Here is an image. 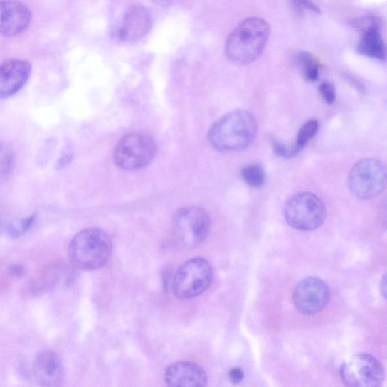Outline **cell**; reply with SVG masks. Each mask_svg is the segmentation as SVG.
<instances>
[{
  "label": "cell",
  "mask_w": 387,
  "mask_h": 387,
  "mask_svg": "<svg viewBox=\"0 0 387 387\" xmlns=\"http://www.w3.org/2000/svg\"><path fill=\"white\" fill-rule=\"evenodd\" d=\"M270 34V24L261 18H249L241 21L226 41L227 58L237 65L255 62L263 54Z\"/></svg>",
  "instance_id": "6da1fadb"
},
{
  "label": "cell",
  "mask_w": 387,
  "mask_h": 387,
  "mask_svg": "<svg viewBox=\"0 0 387 387\" xmlns=\"http://www.w3.org/2000/svg\"><path fill=\"white\" fill-rule=\"evenodd\" d=\"M257 132L255 117L248 112L237 110L217 120L209 132L208 138L217 150L238 152L248 148Z\"/></svg>",
  "instance_id": "7a4b0ae2"
},
{
  "label": "cell",
  "mask_w": 387,
  "mask_h": 387,
  "mask_svg": "<svg viewBox=\"0 0 387 387\" xmlns=\"http://www.w3.org/2000/svg\"><path fill=\"white\" fill-rule=\"evenodd\" d=\"M112 250L110 236L99 228H89L72 239L68 256L75 268L91 271L102 267L110 259Z\"/></svg>",
  "instance_id": "3957f363"
},
{
  "label": "cell",
  "mask_w": 387,
  "mask_h": 387,
  "mask_svg": "<svg viewBox=\"0 0 387 387\" xmlns=\"http://www.w3.org/2000/svg\"><path fill=\"white\" fill-rule=\"evenodd\" d=\"M173 234L184 248L198 247L208 238L211 220L207 211L198 207H186L176 211L173 219Z\"/></svg>",
  "instance_id": "277c9868"
},
{
  "label": "cell",
  "mask_w": 387,
  "mask_h": 387,
  "mask_svg": "<svg viewBox=\"0 0 387 387\" xmlns=\"http://www.w3.org/2000/svg\"><path fill=\"white\" fill-rule=\"evenodd\" d=\"M290 226L299 231H313L324 222L326 209L322 201L312 193H299L290 198L284 210Z\"/></svg>",
  "instance_id": "5b68a950"
},
{
  "label": "cell",
  "mask_w": 387,
  "mask_h": 387,
  "mask_svg": "<svg viewBox=\"0 0 387 387\" xmlns=\"http://www.w3.org/2000/svg\"><path fill=\"white\" fill-rule=\"evenodd\" d=\"M211 264L201 258H192L181 265L173 278V292L179 299H192L203 294L213 281Z\"/></svg>",
  "instance_id": "8992f818"
},
{
  "label": "cell",
  "mask_w": 387,
  "mask_h": 387,
  "mask_svg": "<svg viewBox=\"0 0 387 387\" xmlns=\"http://www.w3.org/2000/svg\"><path fill=\"white\" fill-rule=\"evenodd\" d=\"M155 152V142L150 136L133 132L118 142L114 151V161L121 169L134 171L149 165Z\"/></svg>",
  "instance_id": "52a82bcc"
},
{
  "label": "cell",
  "mask_w": 387,
  "mask_h": 387,
  "mask_svg": "<svg viewBox=\"0 0 387 387\" xmlns=\"http://www.w3.org/2000/svg\"><path fill=\"white\" fill-rule=\"evenodd\" d=\"M386 184V168L374 159L362 160L351 169L348 184L351 192L361 199L378 197Z\"/></svg>",
  "instance_id": "ba28073f"
},
{
  "label": "cell",
  "mask_w": 387,
  "mask_h": 387,
  "mask_svg": "<svg viewBox=\"0 0 387 387\" xmlns=\"http://www.w3.org/2000/svg\"><path fill=\"white\" fill-rule=\"evenodd\" d=\"M341 377L348 386L378 387L382 385L385 373L381 361L368 354H356L343 363Z\"/></svg>",
  "instance_id": "9c48e42d"
},
{
  "label": "cell",
  "mask_w": 387,
  "mask_h": 387,
  "mask_svg": "<svg viewBox=\"0 0 387 387\" xmlns=\"http://www.w3.org/2000/svg\"><path fill=\"white\" fill-rule=\"evenodd\" d=\"M294 304L304 316H314L322 312L330 299V290L318 277H309L301 281L295 288Z\"/></svg>",
  "instance_id": "30bf717a"
},
{
  "label": "cell",
  "mask_w": 387,
  "mask_h": 387,
  "mask_svg": "<svg viewBox=\"0 0 387 387\" xmlns=\"http://www.w3.org/2000/svg\"><path fill=\"white\" fill-rule=\"evenodd\" d=\"M153 16L149 9L140 5L129 7L115 31L116 38L122 43H137L144 38L153 26Z\"/></svg>",
  "instance_id": "8fae6325"
},
{
  "label": "cell",
  "mask_w": 387,
  "mask_h": 387,
  "mask_svg": "<svg viewBox=\"0 0 387 387\" xmlns=\"http://www.w3.org/2000/svg\"><path fill=\"white\" fill-rule=\"evenodd\" d=\"M32 16L28 7L18 0L0 1V36L11 38L26 31Z\"/></svg>",
  "instance_id": "7c38bea8"
},
{
  "label": "cell",
  "mask_w": 387,
  "mask_h": 387,
  "mask_svg": "<svg viewBox=\"0 0 387 387\" xmlns=\"http://www.w3.org/2000/svg\"><path fill=\"white\" fill-rule=\"evenodd\" d=\"M28 60L9 59L0 64V99L10 98L26 84L31 74Z\"/></svg>",
  "instance_id": "4fadbf2b"
},
{
  "label": "cell",
  "mask_w": 387,
  "mask_h": 387,
  "mask_svg": "<svg viewBox=\"0 0 387 387\" xmlns=\"http://www.w3.org/2000/svg\"><path fill=\"white\" fill-rule=\"evenodd\" d=\"M32 372L34 381L42 386H59L65 379L63 361L51 350L43 351L36 356Z\"/></svg>",
  "instance_id": "5bb4252c"
},
{
  "label": "cell",
  "mask_w": 387,
  "mask_h": 387,
  "mask_svg": "<svg viewBox=\"0 0 387 387\" xmlns=\"http://www.w3.org/2000/svg\"><path fill=\"white\" fill-rule=\"evenodd\" d=\"M164 380L169 386H203L207 385L208 376L196 363L178 361L166 369Z\"/></svg>",
  "instance_id": "9a60e30c"
},
{
  "label": "cell",
  "mask_w": 387,
  "mask_h": 387,
  "mask_svg": "<svg viewBox=\"0 0 387 387\" xmlns=\"http://www.w3.org/2000/svg\"><path fill=\"white\" fill-rule=\"evenodd\" d=\"M361 29L358 51L362 55L378 60H385L386 48L376 19H369Z\"/></svg>",
  "instance_id": "2e32d148"
},
{
  "label": "cell",
  "mask_w": 387,
  "mask_h": 387,
  "mask_svg": "<svg viewBox=\"0 0 387 387\" xmlns=\"http://www.w3.org/2000/svg\"><path fill=\"white\" fill-rule=\"evenodd\" d=\"M297 63L307 82L313 83L319 77V60L308 52H301L297 55Z\"/></svg>",
  "instance_id": "e0dca14e"
},
{
  "label": "cell",
  "mask_w": 387,
  "mask_h": 387,
  "mask_svg": "<svg viewBox=\"0 0 387 387\" xmlns=\"http://www.w3.org/2000/svg\"><path fill=\"white\" fill-rule=\"evenodd\" d=\"M15 163L14 151L8 144L0 142V183L11 173Z\"/></svg>",
  "instance_id": "ac0fdd59"
},
{
  "label": "cell",
  "mask_w": 387,
  "mask_h": 387,
  "mask_svg": "<svg viewBox=\"0 0 387 387\" xmlns=\"http://www.w3.org/2000/svg\"><path fill=\"white\" fill-rule=\"evenodd\" d=\"M319 123L317 120H310L301 127L298 132L295 147L300 152L304 149L310 140L317 134Z\"/></svg>",
  "instance_id": "d6986e66"
},
{
  "label": "cell",
  "mask_w": 387,
  "mask_h": 387,
  "mask_svg": "<svg viewBox=\"0 0 387 387\" xmlns=\"http://www.w3.org/2000/svg\"><path fill=\"white\" fill-rule=\"evenodd\" d=\"M242 178L245 183L253 188H259L265 183V172L263 167L258 164L245 167L241 171Z\"/></svg>",
  "instance_id": "ffe728a7"
},
{
  "label": "cell",
  "mask_w": 387,
  "mask_h": 387,
  "mask_svg": "<svg viewBox=\"0 0 387 387\" xmlns=\"http://www.w3.org/2000/svg\"><path fill=\"white\" fill-rule=\"evenodd\" d=\"M36 220V214L11 223L7 228L9 235L12 238H18L26 234L33 226Z\"/></svg>",
  "instance_id": "44dd1931"
},
{
  "label": "cell",
  "mask_w": 387,
  "mask_h": 387,
  "mask_svg": "<svg viewBox=\"0 0 387 387\" xmlns=\"http://www.w3.org/2000/svg\"><path fill=\"white\" fill-rule=\"evenodd\" d=\"M273 149L275 153L285 159H292V157L297 155L300 152L293 145L292 148H287L280 142L275 141L273 142Z\"/></svg>",
  "instance_id": "7402d4cb"
},
{
  "label": "cell",
  "mask_w": 387,
  "mask_h": 387,
  "mask_svg": "<svg viewBox=\"0 0 387 387\" xmlns=\"http://www.w3.org/2000/svg\"><path fill=\"white\" fill-rule=\"evenodd\" d=\"M320 92L326 102L329 105L334 102L336 100V90L334 85L329 82H324L319 87Z\"/></svg>",
  "instance_id": "603a6c76"
},
{
  "label": "cell",
  "mask_w": 387,
  "mask_h": 387,
  "mask_svg": "<svg viewBox=\"0 0 387 387\" xmlns=\"http://www.w3.org/2000/svg\"><path fill=\"white\" fill-rule=\"evenodd\" d=\"M295 6L301 9H307L320 14L321 10L312 0H292Z\"/></svg>",
  "instance_id": "cb8c5ba5"
},
{
  "label": "cell",
  "mask_w": 387,
  "mask_h": 387,
  "mask_svg": "<svg viewBox=\"0 0 387 387\" xmlns=\"http://www.w3.org/2000/svg\"><path fill=\"white\" fill-rule=\"evenodd\" d=\"M229 378L235 383H240L244 378V371L240 368H234L229 371Z\"/></svg>",
  "instance_id": "d4e9b609"
},
{
  "label": "cell",
  "mask_w": 387,
  "mask_h": 387,
  "mask_svg": "<svg viewBox=\"0 0 387 387\" xmlns=\"http://www.w3.org/2000/svg\"><path fill=\"white\" fill-rule=\"evenodd\" d=\"M152 1L157 6L167 8L171 6L175 0H152Z\"/></svg>",
  "instance_id": "484cf974"
},
{
  "label": "cell",
  "mask_w": 387,
  "mask_h": 387,
  "mask_svg": "<svg viewBox=\"0 0 387 387\" xmlns=\"http://www.w3.org/2000/svg\"><path fill=\"white\" fill-rule=\"evenodd\" d=\"M12 273L16 275H19V274L23 273V269L19 265L14 266V267L11 268Z\"/></svg>",
  "instance_id": "4316f807"
}]
</instances>
